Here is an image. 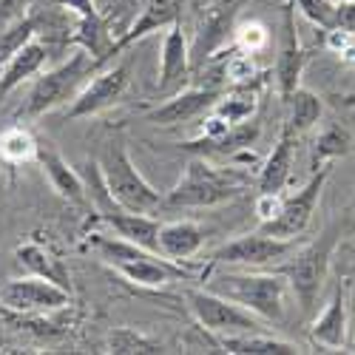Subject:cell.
<instances>
[{
  "instance_id": "obj_1",
  "label": "cell",
  "mask_w": 355,
  "mask_h": 355,
  "mask_svg": "<svg viewBox=\"0 0 355 355\" xmlns=\"http://www.w3.org/2000/svg\"><path fill=\"white\" fill-rule=\"evenodd\" d=\"M248 185L250 180L242 171L219 168L205 157H196L185 165L180 182L165 193V208H216L222 202L242 196Z\"/></svg>"
},
{
  "instance_id": "obj_2",
  "label": "cell",
  "mask_w": 355,
  "mask_h": 355,
  "mask_svg": "<svg viewBox=\"0 0 355 355\" xmlns=\"http://www.w3.org/2000/svg\"><path fill=\"white\" fill-rule=\"evenodd\" d=\"M92 248L116 273H123L128 282L142 284V287H165L171 282H180V279L191 276L182 268V261H171L162 253L139 248L128 239H120V236L92 233Z\"/></svg>"
},
{
  "instance_id": "obj_3",
  "label": "cell",
  "mask_w": 355,
  "mask_h": 355,
  "mask_svg": "<svg viewBox=\"0 0 355 355\" xmlns=\"http://www.w3.org/2000/svg\"><path fill=\"white\" fill-rule=\"evenodd\" d=\"M208 290L242 304L264 321H284L287 299L293 295L284 273H216L208 279Z\"/></svg>"
},
{
  "instance_id": "obj_4",
  "label": "cell",
  "mask_w": 355,
  "mask_h": 355,
  "mask_svg": "<svg viewBox=\"0 0 355 355\" xmlns=\"http://www.w3.org/2000/svg\"><path fill=\"white\" fill-rule=\"evenodd\" d=\"M97 165H100L105 188H108L116 208L131 211V214H154V211L165 208V196L137 171L134 159L128 157L125 145L120 139L108 142L105 154Z\"/></svg>"
},
{
  "instance_id": "obj_5",
  "label": "cell",
  "mask_w": 355,
  "mask_h": 355,
  "mask_svg": "<svg viewBox=\"0 0 355 355\" xmlns=\"http://www.w3.org/2000/svg\"><path fill=\"white\" fill-rule=\"evenodd\" d=\"M94 71H97V60L85 49H77L66 63L37 77V83L26 97V105L20 108V116L23 120H35V116H43L46 111L74 100Z\"/></svg>"
},
{
  "instance_id": "obj_6",
  "label": "cell",
  "mask_w": 355,
  "mask_h": 355,
  "mask_svg": "<svg viewBox=\"0 0 355 355\" xmlns=\"http://www.w3.org/2000/svg\"><path fill=\"white\" fill-rule=\"evenodd\" d=\"M338 236H341V227L330 225L313 245H307L304 250L295 253V259L284 268L290 290H293L295 299H299L304 313H310L318 302V293H321L324 279H327L330 259H333V250L338 245Z\"/></svg>"
},
{
  "instance_id": "obj_7",
  "label": "cell",
  "mask_w": 355,
  "mask_h": 355,
  "mask_svg": "<svg viewBox=\"0 0 355 355\" xmlns=\"http://www.w3.org/2000/svg\"><path fill=\"white\" fill-rule=\"evenodd\" d=\"M188 307L193 318L214 336H233V333H264L259 315L245 310L214 290H188Z\"/></svg>"
},
{
  "instance_id": "obj_8",
  "label": "cell",
  "mask_w": 355,
  "mask_h": 355,
  "mask_svg": "<svg viewBox=\"0 0 355 355\" xmlns=\"http://www.w3.org/2000/svg\"><path fill=\"white\" fill-rule=\"evenodd\" d=\"M245 3L248 0H216V3H211L202 12L191 43V71L205 69L211 63V57L233 40L236 20H239Z\"/></svg>"
},
{
  "instance_id": "obj_9",
  "label": "cell",
  "mask_w": 355,
  "mask_h": 355,
  "mask_svg": "<svg viewBox=\"0 0 355 355\" xmlns=\"http://www.w3.org/2000/svg\"><path fill=\"white\" fill-rule=\"evenodd\" d=\"M0 304L6 313H57L71 304V293L40 276L0 282Z\"/></svg>"
},
{
  "instance_id": "obj_10",
  "label": "cell",
  "mask_w": 355,
  "mask_h": 355,
  "mask_svg": "<svg viewBox=\"0 0 355 355\" xmlns=\"http://www.w3.org/2000/svg\"><path fill=\"white\" fill-rule=\"evenodd\" d=\"M295 250V239H282L273 233H248L239 239L227 242L214 253V261L219 264H236V268H268V264L284 261Z\"/></svg>"
},
{
  "instance_id": "obj_11",
  "label": "cell",
  "mask_w": 355,
  "mask_h": 355,
  "mask_svg": "<svg viewBox=\"0 0 355 355\" xmlns=\"http://www.w3.org/2000/svg\"><path fill=\"white\" fill-rule=\"evenodd\" d=\"M330 180V165H321L313 171V176L307 180V185L302 191H295L290 199H284V208L282 214L268 222V225H261L264 233H273V236H282V239H295V236H302L315 214V205L321 199V191L324 185H327Z\"/></svg>"
},
{
  "instance_id": "obj_12",
  "label": "cell",
  "mask_w": 355,
  "mask_h": 355,
  "mask_svg": "<svg viewBox=\"0 0 355 355\" xmlns=\"http://www.w3.org/2000/svg\"><path fill=\"white\" fill-rule=\"evenodd\" d=\"M128 74H131L128 63H116V66L108 63V66L97 69L92 74V80H88L77 92V97L71 100L66 116H69V120H83V116H94L103 108L114 105L116 100L123 97V92H125Z\"/></svg>"
},
{
  "instance_id": "obj_13",
  "label": "cell",
  "mask_w": 355,
  "mask_h": 355,
  "mask_svg": "<svg viewBox=\"0 0 355 355\" xmlns=\"http://www.w3.org/2000/svg\"><path fill=\"white\" fill-rule=\"evenodd\" d=\"M219 97H222V92H219V88H214V85L185 88V92L171 94L154 111H148L145 120L154 123V125H182V123L196 120V116H202V114H208L216 105Z\"/></svg>"
},
{
  "instance_id": "obj_14",
  "label": "cell",
  "mask_w": 355,
  "mask_h": 355,
  "mask_svg": "<svg viewBox=\"0 0 355 355\" xmlns=\"http://www.w3.org/2000/svg\"><path fill=\"white\" fill-rule=\"evenodd\" d=\"M304 63H307V51L299 40V32H295V6L287 0L282 9V46L276 60V83H279V94L284 100L299 88Z\"/></svg>"
},
{
  "instance_id": "obj_15",
  "label": "cell",
  "mask_w": 355,
  "mask_h": 355,
  "mask_svg": "<svg viewBox=\"0 0 355 355\" xmlns=\"http://www.w3.org/2000/svg\"><path fill=\"white\" fill-rule=\"evenodd\" d=\"M191 80V43L185 37L182 23L168 26L162 40V63H159V83L157 92L171 97L182 92V85Z\"/></svg>"
},
{
  "instance_id": "obj_16",
  "label": "cell",
  "mask_w": 355,
  "mask_h": 355,
  "mask_svg": "<svg viewBox=\"0 0 355 355\" xmlns=\"http://www.w3.org/2000/svg\"><path fill=\"white\" fill-rule=\"evenodd\" d=\"M180 12H182V0H148L145 9L137 15V20L128 26V32L116 40L108 51V63H114V57L125 51L128 46L145 40L148 35L159 32V28H168L173 23H180Z\"/></svg>"
},
{
  "instance_id": "obj_17",
  "label": "cell",
  "mask_w": 355,
  "mask_h": 355,
  "mask_svg": "<svg viewBox=\"0 0 355 355\" xmlns=\"http://www.w3.org/2000/svg\"><path fill=\"white\" fill-rule=\"evenodd\" d=\"M88 222H97V225H108L120 239H128L139 248H148L159 253V222L151 214H131L123 208H114V211H97L88 216Z\"/></svg>"
},
{
  "instance_id": "obj_18",
  "label": "cell",
  "mask_w": 355,
  "mask_h": 355,
  "mask_svg": "<svg viewBox=\"0 0 355 355\" xmlns=\"http://www.w3.org/2000/svg\"><path fill=\"white\" fill-rule=\"evenodd\" d=\"M35 162H40L46 180H49V185L54 188L57 196H63L71 205H85L88 202L83 176L60 157V151H57L51 142H37V159Z\"/></svg>"
},
{
  "instance_id": "obj_19",
  "label": "cell",
  "mask_w": 355,
  "mask_h": 355,
  "mask_svg": "<svg viewBox=\"0 0 355 355\" xmlns=\"http://www.w3.org/2000/svg\"><path fill=\"white\" fill-rule=\"evenodd\" d=\"M15 261L20 268H26L32 276H40V279H49L54 284H60L63 290L71 293V276H69V268L66 261L57 256L51 248L46 245H37V242H26L15 250Z\"/></svg>"
},
{
  "instance_id": "obj_20",
  "label": "cell",
  "mask_w": 355,
  "mask_h": 355,
  "mask_svg": "<svg viewBox=\"0 0 355 355\" xmlns=\"http://www.w3.org/2000/svg\"><path fill=\"white\" fill-rule=\"evenodd\" d=\"M49 60V49L46 43H40L37 37L28 40L12 60L0 69V100H3L6 94H12L17 85H23L28 77H35Z\"/></svg>"
},
{
  "instance_id": "obj_21",
  "label": "cell",
  "mask_w": 355,
  "mask_h": 355,
  "mask_svg": "<svg viewBox=\"0 0 355 355\" xmlns=\"http://www.w3.org/2000/svg\"><path fill=\"white\" fill-rule=\"evenodd\" d=\"M202 245H205V230L191 219L159 225V253L171 261L191 259L193 253H199Z\"/></svg>"
},
{
  "instance_id": "obj_22",
  "label": "cell",
  "mask_w": 355,
  "mask_h": 355,
  "mask_svg": "<svg viewBox=\"0 0 355 355\" xmlns=\"http://www.w3.org/2000/svg\"><path fill=\"white\" fill-rule=\"evenodd\" d=\"M293 131L284 125L268 162L259 171V193H282V188L290 180V168H293Z\"/></svg>"
},
{
  "instance_id": "obj_23",
  "label": "cell",
  "mask_w": 355,
  "mask_h": 355,
  "mask_svg": "<svg viewBox=\"0 0 355 355\" xmlns=\"http://www.w3.org/2000/svg\"><path fill=\"white\" fill-rule=\"evenodd\" d=\"M219 347L233 355H299L302 347L268 336V333H233V336H219Z\"/></svg>"
},
{
  "instance_id": "obj_24",
  "label": "cell",
  "mask_w": 355,
  "mask_h": 355,
  "mask_svg": "<svg viewBox=\"0 0 355 355\" xmlns=\"http://www.w3.org/2000/svg\"><path fill=\"white\" fill-rule=\"evenodd\" d=\"M313 338L324 347H344L347 341V295L338 287L315 324H313Z\"/></svg>"
},
{
  "instance_id": "obj_25",
  "label": "cell",
  "mask_w": 355,
  "mask_h": 355,
  "mask_svg": "<svg viewBox=\"0 0 355 355\" xmlns=\"http://www.w3.org/2000/svg\"><path fill=\"white\" fill-rule=\"evenodd\" d=\"M259 85H261V80L233 85V92H227V94H222V97L216 100L214 111L222 114L225 120H230L233 125L250 120L253 111H256V105H259Z\"/></svg>"
},
{
  "instance_id": "obj_26",
  "label": "cell",
  "mask_w": 355,
  "mask_h": 355,
  "mask_svg": "<svg viewBox=\"0 0 355 355\" xmlns=\"http://www.w3.org/2000/svg\"><path fill=\"white\" fill-rule=\"evenodd\" d=\"M284 103H290V116H287L284 125L293 131V137L310 131V128L318 123L321 111H324V108H321V100H318L313 92H307V88H295V92H293Z\"/></svg>"
},
{
  "instance_id": "obj_27",
  "label": "cell",
  "mask_w": 355,
  "mask_h": 355,
  "mask_svg": "<svg viewBox=\"0 0 355 355\" xmlns=\"http://www.w3.org/2000/svg\"><path fill=\"white\" fill-rule=\"evenodd\" d=\"M35 35H37V17L35 15H23V17H17L9 26L0 28V69H3Z\"/></svg>"
},
{
  "instance_id": "obj_28",
  "label": "cell",
  "mask_w": 355,
  "mask_h": 355,
  "mask_svg": "<svg viewBox=\"0 0 355 355\" xmlns=\"http://www.w3.org/2000/svg\"><path fill=\"white\" fill-rule=\"evenodd\" d=\"M0 157L9 165H23L37 159V139L23 125H12L0 134Z\"/></svg>"
},
{
  "instance_id": "obj_29",
  "label": "cell",
  "mask_w": 355,
  "mask_h": 355,
  "mask_svg": "<svg viewBox=\"0 0 355 355\" xmlns=\"http://www.w3.org/2000/svg\"><path fill=\"white\" fill-rule=\"evenodd\" d=\"M108 352H116V355H131V352L154 355V352H162V344L131 330V327H120V330H114L108 336Z\"/></svg>"
},
{
  "instance_id": "obj_30",
  "label": "cell",
  "mask_w": 355,
  "mask_h": 355,
  "mask_svg": "<svg viewBox=\"0 0 355 355\" xmlns=\"http://www.w3.org/2000/svg\"><path fill=\"white\" fill-rule=\"evenodd\" d=\"M145 3L148 0H111V6L103 12V17H105V26H108L114 43L128 32V26L137 20V15L145 9Z\"/></svg>"
},
{
  "instance_id": "obj_31",
  "label": "cell",
  "mask_w": 355,
  "mask_h": 355,
  "mask_svg": "<svg viewBox=\"0 0 355 355\" xmlns=\"http://www.w3.org/2000/svg\"><path fill=\"white\" fill-rule=\"evenodd\" d=\"M349 151V134L344 128H327L318 139H315V148H313V171L321 168V165H330L333 159L344 157Z\"/></svg>"
},
{
  "instance_id": "obj_32",
  "label": "cell",
  "mask_w": 355,
  "mask_h": 355,
  "mask_svg": "<svg viewBox=\"0 0 355 355\" xmlns=\"http://www.w3.org/2000/svg\"><path fill=\"white\" fill-rule=\"evenodd\" d=\"M225 77H227L233 85L259 80V69H256V63H253V54L236 49V51L227 57V63H225Z\"/></svg>"
},
{
  "instance_id": "obj_33",
  "label": "cell",
  "mask_w": 355,
  "mask_h": 355,
  "mask_svg": "<svg viewBox=\"0 0 355 355\" xmlns=\"http://www.w3.org/2000/svg\"><path fill=\"white\" fill-rule=\"evenodd\" d=\"M233 37H236V49L250 51V54L268 49V43H270V32L261 23H256V20H250L245 26H236V35Z\"/></svg>"
},
{
  "instance_id": "obj_34",
  "label": "cell",
  "mask_w": 355,
  "mask_h": 355,
  "mask_svg": "<svg viewBox=\"0 0 355 355\" xmlns=\"http://www.w3.org/2000/svg\"><path fill=\"white\" fill-rule=\"evenodd\" d=\"M324 35H327V49L336 51L347 66L355 69V35L341 32V28H333V32H324Z\"/></svg>"
},
{
  "instance_id": "obj_35",
  "label": "cell",
  "mask_w": 355,
  "mask_h": 355,
  "mask_svg": "<svg viewBox=\"0 0 355 355\" xmlns=\"http://www.w3.org/2000/svg\"><path fill=\"white\" fill-rule=\"evenodd\" d=\"M230 120H225L222 114H216L211 108V114H205V120L199 125V134H202V142H214V139H222L227 131H230Z\"/></svg>"
},
{
  "instance_id": "obj_36",
  "label": "cell",
  "mask_w": 355,
  "mask_h": 355,
  "mask_svg": "<svg viewBox=\"0 0 355 355\" xmlns=\"http://www.w3.org/2000/svg\"><path fill=\"white\" fill-rule=\"evenodd\" d=\"M284 208V196L282 193H259L256 199V216L261 219V225L273 222Z\"/></svg>"
},
{
  "instance_id": "obj_37",
  "label": "cell",
  "mask_w": 355,
  "mask_h": 355,
  "mask_svg": "<svg viewBox=\"0 0 355 355\" xmlns=\"http://www.w3.org/2000/svg\"><path fill=\"white\" fill-rule=\"evenodd\" d=\"M333 28L355 35V0H336V26Z\"/></svg>"
},
{
  "instance_id": "obj_38",
  "label": "cell",
  "mask_w": 355,
  "mask_h": 355,
  "mask_svg": "<svg viewBox=\"0 0 355 355\" xmlns=\"http://www.w3.org/2000/svg\"><path fill=\"white\" fill-rule=\"evenodd\" d=\"M26 3H28V0H0V28L9 26L17 17H23Z\"/></svg>"
},
{
  "instance_id": "obj_39",
  "label": "cell",
  "mask_w": 355,
  "mask_h": 355,
  "mask_svg": "<svg viewBox=\"0 0 355 355\" xmlns=\"http://www.w3.org/2000/svg\"><path fill=\"white\" fill-rule=\"evenodd\" d=\"M60 3H63L66 9H71L77 17H94V15H100V9H97L94 0H60Z\"/></svg>"
},
{
  "instance_id": "obj_40",
  "label": "cell",
  "mask_w": 355,
  "mask_h": 355,
  "mask_svg": "<svg viewBox=\"0 0 355 355\" xmlns=\"http://www.w3.org/2000/svg\"><path fill=\"white\" fill-rule=\"evenodd\" d=\"M0 313H3V304H0Z\"/></svg>"
}]
</instances>
